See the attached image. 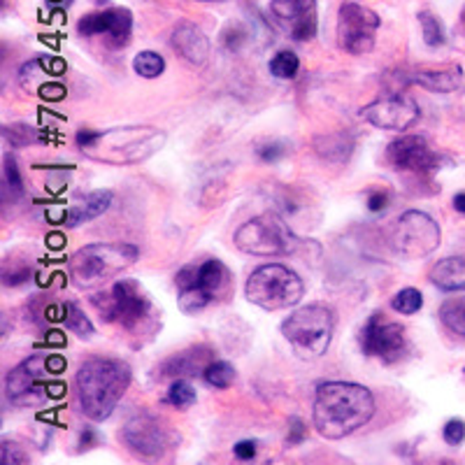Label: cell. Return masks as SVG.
I'll use <instances>...</instances> for the list:
<instances>
[{"label": "cell", "mask_w": 465, "mask_h": 465, "mask_svg": "<svg viewBox=\"0 0 465 465\" xmlns=\"http://www.w3.org/2000/svg\"><path fill=\"white\" fill-rule=\"evenodd\" d=\"M375 414L371 389L354 381H323L317 386L312 405L314 429L326 440H344Z\"/></svg>", "instance_id": "6da1fadb"}, {"label": "cell", "mask_w": 465, "mask_h": 465, "mask_svg": "<svg viewBox=\"0 0 465 465\" xmlns=\"http://www.w3.org/2000/svg\"><path fill=\"white\" fill-rule=\"evenodd\" d=\"M165 144V133L153 126H124L77 133V147L86 159L107 165L143 163Z\"/></svg>", "instance_id": "7a4b0ae2"}, {"label": "cell", "mask_w": 465, "mask_h": 465, "mask_svg": "<svg viewBox=\"0 0 465 465\" xmlns=\"http://www.w3.org/2000/svg\"><path fill=\"white\" fill-rule=\"evenodd\" d=\"M131 384V365L122 359L84 361L74 375V389L82 412L91 421H105L116 410Z\"/></svg>", "instance_id": "3957f363"}, {"label": "cell", "mask_w": 465, "mask_h": 465, "mask_svg": "<svg viewBox=\"0 0 465 465\" xmlns=\"http://www.w3.org/2000/svg\"><path fill=\"white\" fill-rule=\"evenodd\" d=\"M65 368L61 356L35 354L12 368L5 377V396L15 407H37L64 391L52 377Z\"/></svg>", "instance_id": "277c9868"}, {"label": "cell", "mask_w": 465, "mask_h": 465, "mask_svg": "<svg viewBox=\"0 0 465 465\" xmlns=\"http://www.w3.org/2000/svg\"><path fill=\"white\" fill-rule=\"evenodd\" d=\"M138 254V247L126 242L86 244L68 259V272L80 289H91L131 268Z\"/></svg>", "instance_id": "5b68a950"}, {"label": "cell", "mask_w": 465, "mask_h": 465, "mask_svg": "<svg viewBox=\"0 0 465 465\" xmlns=\"http://www.w3.org/2000/svg\"><path fill=\"white\" fill-rule=\"evenodd\" d=\"M335 331V312L328 305H305L291 312L282 323V335L293 347L298 359H322L331 347Z\"/></svg>", "instance_id": "8992f818"}, {"label": "cell", "mask_w": 465, "mask_h": 465, "mask_svg": "<svg viewBox=\"0 0 465 465\" xmlns=\"http://www.w3.org/2000/svg\"><path fill=\"white\" fill-rule=\"evenodd\" d=\"M302 293H305V284H302L301 275L282 263L259 265L244 284L247 301L265 312L296 307Z\"/></svg>", "instance_id": "52a82bcc"}, {"label": "cell", "mask_w": 465, "mask_h": 465, "mask_svg": "<svg viewBox=\"0 0 465 465\" xmlns=\"http://www.w3.org/2000/svg\"><path fill=\"white\" fill-rule=\"evenodd\" d=\"M231 270L219 259H210L201 265H184L174 275V286L180 289V310L196 314L231 291Z\"/></svg>", "instance_id": "ba28073f"}, {"label": "cell", "mask_w": 465, "mask_h": 465, "mask_svg": "<svg viewBox=\"0 0 465 465\" xmlns=\"http://www.w3.org/2000/svg\"><path fill=\"white\" fill-rule=\"evenodd\" d=\"M91 305L101 314L103 322L119 323L128 333H135L152 319L153 305L147 291L135 280H119L105 293H95Z\"/></svg>", "instance_id": "9c48e42d"}, {"label": "cell", "mask_w": 465, "mask_h": 465, "mask_svg": "<svg viewBox=\"0 0 465 465\" xmlns=\"http://www.w3.org/2000/svg\"><path fill=\"white\" fill-rule=\"evenodd\" d=\"M232 242L240 252L252 256H289L301 247V240L291 232L284 219L272 212H265L242 223L235 231Z\"/></svg>", "instance_id": "30bf717a"}, {"label": "cell", "mask_w": 465, "mask_h": 465, "mask_svg": "<svg viewBox=\"0 0 465 465\" xmlns=\"http://www.w3.org/2000/svg\"><path fill=\"white\" fill-rule=\"evenodd\" d=\"M438 222L421 210H407L391 228V247L405 259H423L440 247Z\"/></svg>", "instance_id": "8fae6325"}, {"label": "cell", "mask_w": 465, "mask_h": 465, "mask_svg": "<svg viewBox=\"0 0 465 465\" xmlns=\"http://www.w3.org/2000/svg\"><path fill=\"white\" fill-rule=\"evenodd\" d=\"M380 16L363 3L347 0L338 12V45L351 56H363L375 49Z\"/></svg>", "instance_id": "7c38bea8"}, {"label": "cell", "mask_w": 465, "mask_h": 465, "mask_svg": "<svg viewBox=\"0 0 465 465\" xmlns=\"http://www.w3.org/2000/svg\"><path fill=\"white\" fill-rule=\"evenodd\" d=\"M122 440L135 456L153 460L161 459L173 447L174 438L163 419H159L156 414L140 412L124 423Z\"/></svg>", "instance_id": "4fadbf2b"}, {"label": "cell", "mask_w": 465, "mask_h": 465, "mask_svg": "<svg viewBox=\"0 0 465 465\" xmlns=\"http://www.w3.org/2000/svg\"><path fill=\"white\" fill-rule=\"evenodd\" d=\"M359 340L365 356H375L384 363H393L405 351V328L396 322H386L381 312H375L365 322Z\"/></svg>", "instance_id": "5bb4252c"}, {"label": "cell", "mask_w": 465, "mask_h": 465, "mask_svg": "<svg viewBox=\"0 0 465 465\" xmlns=\"http://www.w3.org/2000/svg\"><path fill=\"white\" fill-rule=\"evenodd\" d=\"M361 119L381 131H407L419 119V105L405 94L381 95L361 110Z\"/></svg>", "instance_id": "9a60e30c"}, {"label": "cell", "mask_w": 465, "mask_h": 465, "mask_svg": "<svg viewBox=\"0 0 465 465\" xmlns=\"http://www.w3.org/2000/svg\"><path fill=\"white\" fill-rule=\"evenodd\" d=\"M77 31L84 37H105L107 47L122 49L131 43L133 35V15L126 7H110V10L91 12L84 15L77 24Z\"/></svg>", "instance_id": "2e32d148"}, {"label": "cell", "mask_w": 465, "mask_h": 465, "mask_svg": "<svg viewBox=\"0 0 465 465\" xmlns=\"http://www.w3.org/2000/svg\"><path fill=\"white\" fill-rule=\"evenodd\" d=\"M270 12L298 43H307L317 35V0H270Z\"/></svg>", "instance_id": "e0dca14e"}, {"label": "cell", "mask_w": 465, "mask_h": 465, "mask_svg": "<svg viewBox=\"0 0 465 465\" xmlns=\"http://www.w3.org/2000/svg\"><path fill=\"white\" fill-rule=\"evenodd\" d=\"M386 161L396 170L405 173L429 174L438 170L440 156L430 149V144L419 135H402L386 147Z\"/></svg>", "instance_id": "ac0fdd59"}, {"label": "cell", "mask_w": 465, "mask_h": 465, "mask_svg": "<svg viewBox=\"0 0 465 465\" xmlns=\"http://www.w3.org/2000/svg\"><path fill=\"white\" fill-rule=\"evenodd\" d=\"M43 70L35 73V65L26 64L22 70V86L24 89H35L37 95L49 98V101H58L64 98L65 89L56 82V77L65 73V64L58 58H40Z\"/></svg>", "instance_id": "d6986e66"}, {"label": "cell", "mask_w": 465, "mask_h": 465, "mask_svg": "<svg viewBox=\"0 0 465 465\" xmlns=\"http://www.w3.org/2000/svg\"><path fill=\"white\" fill-rule=\"evenodd\" d=\"M173 47L174 52L184 58L191 65H205L210 56V43H207L205 33L191 22H180L173 28Z\"/></svg>", "instance_id": "ffe728a7"}, {"label": "cell", "mask_w": 465, "mask_h": 465, "mask_svg": "<svg viewBox=\"0 0 465 465\" xmlns=\"http://www.w3.org/2000/svg\"><path fill=\"white\" fill-rule=\"evenodd\" d=\"M212 349L210 347H193L186 349L182 354H174L161 365V377H170V380H184V377H196L205 372L210 361Z\"/></svg>", "instance_id": "44dd1931"}, {"label": "cell", "mask_w": 465, "mask_h": 465, "mask_svg": "<svg viewBox=\"0 0 465 465\" xmlns=\"http://www.w3.org/2000/svg\"><path fill=\"white\" fill-rule=\"evenodd\" d=\"M414 84L423 86L438 94H451L463 82V70L460 65H442V68H421L412 74Z\"/></svg>", "instance_id": "7402d4cb"}, {"label": "cell", "mask_w": 465, "mask_h": 465, "mask_svg": "<svg viewBox=\"0 0 465 465\" xmlns=\"http://www.w3.org/2000/svg\"><path fill=\"white\" fill-rule=\"evenodd\" d=\"M112 205V191H94L89 196L82 198L77 205L70 207L64 214L65 226H80V223L91 222V219H98L101 214H105L107 207Z\"/></svg>", "instance_id": "603a6c76"}, {"label": "cell", "mask_w": 465, "mask_h": 465, "mask_svg": "<svg viewBox=\"0 0 465 465\" xmlns=\"http://www.w3.org/2000/svg\"><path fill=\"white\" fill-rule=\"evenodd\" d=\"M429 280L440 291H447V293L465 291V259L463 256H447V259L438 261L430 268Z\"/></svg>", "instance_id": "cb8c5ba5"}, {"label": "cell", "mask_w": 465, "mask_h": 465, "mask_svg": "<svg viewBox=\"0 0 465 465\" xmlns=\"http://www.w3.org/2000/svg\"><path fill=\"white\" fill-rule=\"evenodd\" d=\"M314 149H317L322 159L342 163V161L349 159L351 149H354V140L349 138L347 133H333V135H322V138H317Z\"/></svg>", "instance_id": "d4e9b609"}, {"label": "cell", "mask_w": 465, "mask_h": 465, "mask_svg": "<svg viewBox=\"0 0 465 465\" xmlns=\"http://www.w3.org/2000/svg\"><path fill=\"white\" fill-rule=\"evenodd\" d=\"M440 322L447 331L465 338V298H450L440 305Z\"/></svg>", "instance_id": "484cf974"}, {"label": "cell", "mask_w": 465, "mask_h": 465, "mask_svg": "<svg viewBox=\"0 0 465 465\" xmlns=\"http://www.w3.org/2000/svg\"><path fill=\"white\" fill-rule=\"evenodd\" d=\"M56 319H61V322L65 323V328L80 335V338H91V335H94V323L84 317V312H82L74 302L61 305V317Z\"/></svg>", "instance_id": "4316f807"}, {"label": "cell", "mask_w": 465, "mask_h": 465, "mask_svg": "<svg viewBox=\"0 0 465 465\" xmlns=\"http://www.w3.org/2000/svg\"><path fill=\"white\" fill-rule=\"evenodd\" d=\"M203 380L214 389H228L235 381V368L228 361H212L203 372Z\"/></svg>", "instance_id": "83f0119b"}, {"label": "cell", "mask_w": 465, "mask_h": 465, "mask_svg": "<svg viewBox=\"0 0 465 465\" xmlns=\"http://www.w3.org/2000/svg\"><path fill=\"white\" fill-rule=\"evenodd\" d=\"M133 70L144 77V80H156L159 74H163L165 70V61L161 54L156 52H140L133 61Z\"/></svg>", "instance_id": "f1b7e54d"}, {"label": "cell", "mask_w": 465, "mask_h": 465, "mask_svg": "<svg viewBox=\"0 0 465 465\" xmlns=\"http://www.w3.org/2000/svg\"><path fill=\"white\" fill-rule=\"evenodd\" d=\"M165 402L177 410H184V407H191L196 402V389L189 384L186 380H174L168 389V396H165Z\"/></svg>", "instance_id": "f546056e"}, {"label": "cell", "mask_w": 465, "mask_h": 465, "mask_svg": "<svg viewBox=\"0 0 465 465\" xmlns=\"http://www.w3.org/2000/svg\"><path fill=\"white\" fill-rule=\"evenodd\" d=\"M419 24H421L423 40H426L429 47H440V45H444V28L433 12H419Z\"/></svg>", "instance_id": "4dcf8cb0"}, {"label": "cell", "mask_w": 465, "mask_h": 465, "mask_svg": "<svg viewBox=\"0 0 465 465\" xmlns=\"http://www.w3.org/2000/svg\"><path fill=\"white\" fill-rule=\"evenodd\" d=\"M301 70V61L293 52H280L270 61V73L280 77V80H293Z\"/></svg>", "instance_id": "1f68e13d"}, {"label": "cell", "mask_w": 465, "mask_h": 465, "mask_svg": "<svg viewBox=\"0 0 465 465\" xmlns=\"http://www.w3.org/2000/svg\"><path fill=\"white\" fill-rule=\"evenodd\" d=\"M391 307L401 314H417L423 307L421 291L417 289H402L391 298Z\"/></svg>", "instance_id": "d6a6232c"}, {"label": "cell", "mask_w": 465, "mask_h": 465, "mask_svg": "<svg viewBox=\"0 0 465 465\" xmlns=\"http://www.w3.org/2000/svg\"><path fill=\"white\" fill-rule=\"evenodd\" d=\"M3 184H5V191L12 189L15 193H22V174H19V168H16L15 156H5V168H3Z\"/></svg>", "instance_id": "836d02e7"}, {"label": "cell", "mask_w": 465, "mask_h": 465, "mask_svg": "<svg viewBox=\"0 0 465 465\" xmlns=\"http://www.w3.org/2000/svg\"><path fill=\"white\" fill-rule=\"evenodd\" d=\"M442 438H444V442L451 444V447H459V444L465 440V421H463V419H450V421L444 423Z\"/></svg>", "instance_id": "e575fe53"}, {"label": "cell", "mask_w": 465, "mask_h": 465, "mask_svg": "<svg viewBox=\"0 0 465 465\" xmlns=\"http://www.w3.org/2000/svg\"><path fill=\"white\" fill-rule=\"evenodd\" d=\"M3 463L22 465V463H28V456L24 454V451H19V447H16V444H10L5 440V442H3Z\"/></svg>", "instance_id": "d590c367"}, {"label": "cell", "mask_w": 465, "mask_h": 465, "mask_svg": "<svg viewBox=\"0 0 465 465\" xmlns=\"http://www.w3.org/2000/svg\"><path fill=\"white\" fill-rule=\"evenodd\" d=\"M389 201H391V196H389V191H384V189L371 191V193H368V210H371V212L386 210Z\"/></svg>", "instance_id": "8d00e7d4"}, {"label": "cell", "mask_w": 465, "mask_h": 465, "mask_svg": "<svg viewBox=\"0 0 465 465\" xmlns=\"http://www.w3.org/2000/svg\"><path fill=\"white\" fill-rule=\"evenodd\" d=\"M305 435H307L305 423H302L298 417H291L289 419V438H286V442H289V444H301L302 440H305Z\"/></svg>", "instance_id": "74e56055"}, {"label": "cell", "mask_w": 465, "mask_h": 465, "mask_svg": "<svg viewBox=\"0 0 465 465\" xmlns=\"http://www.w3.org/2000/svg\"><path fill=\"white\" fill-rule=\"evenodd\" d=\"M232 451H235V456H238L240 460L254 459V456H256V442H254V440H242V442H238L235 447H232Z\"/></svg>", "instance_id": "f35d334b"}, {"label": "cell", "mask_w": 465, "mask_h": 465, "mask_svg": "<svg viewBox=\"0 0 465 465\" xmlns=\"http://www.w3.org/2000/svg\"><path fill=\"white\" fill-rule=\"evenodd\" d=\"M284 153H286L284 144H277V143L265 144L263 149H259V156L263 161H277V159H280V156H284Z\"/></svg>", "instance_id": "ab89813d"}, {"label": "cell", "mask_w": 465, "mask_h": 465, "mask_svg": "<svg viewBox=\"0 0 465 465\" xmlns=\"http://www.w3.org/2000/svg\"><path fill=\"white\" fill-rule=\"evenodd\" d=\"M454 210L460 212V214H465V191H460V193H456L454 196Z\"/></svg>", "instance_id": "60d3db41"}, {"label": "cell", "mask_w": 465, "mask_h": 465, "mask_svg": "<svg viewBox=\"0 0 465 465\" xmlns=\"http://www.w3.org/2000/svg\"><path fill=\"white\" fill-rule=\"evenodd\" d=\"M94 440H95L94 430H91V429H86L84 433H82V444H84V450H89L91 444H94Z\"/></svg>", "instance_id": "b9f144b4"}, {"label": "cell", "mask_w": 465, "mask_h": 465, "mask_svg": "<svg viewBox=\"0 0 465 465\" xmlns=\"http://www.w3.org/2000/svg\"><path fill=\"white\" fill-rule=\"evenodd\" d=\"M463 24H465V12H463Z\"/></svg>", "instance_id": "7bdbcfd3"}]
</instances>
